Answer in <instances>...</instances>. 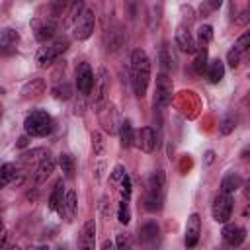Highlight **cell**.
Instances as JSON below:
<instances>
[{"mask_svg": "<svg viewBox=\"0 0 250 250\" xmlns=\"http://www.w3.org/2000/svg\"><path fill=\"white\" fill-rule=\"evenodd\" d=\"M150 82V59L145 49H133L131 53V84L137 98H145Z\"/></svg>", "mask_w": 250, "mask_h": 250, "instance_id": "1", "label": "cell"}, {"mask_svg": "<svg viewBox=\"0 0 250 250\" xmlns=\"http://www.w3.org/2000/svg\"><path fill=\"white\" fill-rule=\"evenodd\" d=\"M166 188V178L162 170H156L150 174L146 182V193H145V209L150 213H156L164 205V189Z\"/></svg>", "mask_w": 250, "mask_h": 250, "instance_id": "2", "label": "cell"}, {"mask_svg": "<svg viewBox=\"0 0 250 250\" xmlns=\"http://www.w3.org/2000/svg\"><path fill=\"white\" fill-rule=\"evenodd\" d=\"M53 129H55V119L43 109H33L23 119V131L27 137H47L53 133Z\"/></svg>", "mask_w": 250, "mask_h": 250, "instance_id": "3", "label": "cell"}, {"mask_svg": "<svg viewBox=\"0 0 250 250\" xmlns=\"http://www.w3.org/2000/svg\"><path fill=\"white\" fill-rule=\"evenodd\" d=\"M66 49H68V39L66 37H55L51 43H47L45 47H41L37 51V64L41 68L51 66Z\"/></svg>", "mask_w": 250, "mask_h": 250, "instance_id": "4", "label": "cell"}, {"mask_svg": "<svg viewBox=\"0 0 250 250\" xmlns=\"http://www.w3.org/2000/svg\"><path fill=\"white\" fill-rule=\"evenodd\" d=\"M57 29H59L57 20L51 18V16H47V18H33L31 20V31H33L35 39L41 41V43H47V41L55 39Z\"/></svg>", "mask_w": 250, "mask_h": 250, "instance_id": "5", "label": "cell"}, {"mask_svg": "<svg viewBox=\"0 0 250 250\" xmlns=\"http://www.w3.org/2000/svg\"><path fill=\"white\" fill-rule=\"evenodd\" d=\"M172 92H174V84L172 78L166 72L156 74V88H154V105L158 107H168L172 102Z\"/></svg>", "mask_w": 250, "mask_h": 250, "instance_id": "6", "label": "cell"}, {"mask_svg": "<svg viewBox=\"0 0 250 250\" xmlns=\"http://www.w3.org/2000/svg\"><path fill=\"white\" fill-rule=\"evenodd\" d=\"M94 25H96V16H94L92 10L86 8L72 25V37L76 41H86L94 33Z\"/></svg>", "mask_w": 250, "mask_h": 250, "instance_id": "7", "label": "cell"}, {"mask_svg": "<svg viewBox=\"0 0 250 250\" xmlns=\"http://www.w3.org/2000/svg\"><path fill=\"white\" fill-rule=\"evenodd\" d=\"M94 109L102 111L104 105L107 104V94H109V76L105 68H100L96 80H94Z\"/></svg>", "mask_w": 250, "mask_h": 250, "instance_id": "8", "label": "cell"}, {"mask_svg": "<svg viewBox=\"0 0 250 250\" xmlns=\"http://www.w3.org/2000/svg\"><path fill=\"white\" fill-rule=\"evenodd\" d=\"M211 215L217 223H229L230 215H232V197L229 193H223L219 191L213 199V205H211Z\"/></svg>", "mask_w": 250, "mask_h": 250, "instance_id": "9", "label": "cell"}, {"mask_svg": "<svg viewBox=\"0 0 250 250\" xmlns=\"http://www.w3.org/2000/svg\"><path fill=\"white\" fill-rule=\"evenodd\" d=\"M94 80H96V76H94L92 66H90L88 62H80V64L76 66V88H78V92H80L82 96H88V94L92 92Z\"/></svg>", "mask_w": 250, "mask_h": 250, "instance_id": "10", "label": "cell"}, {"mask_svg": "<svg viewBox=\"0 0 250 250\" xmlns=\"http://www.w3.org/2000/svg\"><path fill=\"white\" fill-rule=\"evenodd\" d=\"M18 43H20V33H18V29H14V27H4V29L0 31V55H2V57L16 55Z\"/></svg>", "mask_w": 250, "mask_h": 250, "instance_id": "11", "label": "cell"}, {"mask_svg": "<svg viewBox=\"0 0 250 250\" xmlns=\"http://www.w3.org/2000/svg\"><path fill=\"white\" fill-rule=\"evenodd\" d=\"M57 213L66 221V223H72L76 213H78V199H76V191L74 189H68L62 197V203L59 205Z\"/></svg>", "mask_w": 250, "mask_h": 250, "instance_id": "12", "label": "cell"}, {"mask_svg": "<svg viewBox=\"0 0 250 250\" xmlns=\"http://www.w3.org/2000/svg\"><path fill=\"white\" fill-rule=\"evenodd\" d=\"M135 145L143 150V152H154L158 141H156V131L152 127H141L135 133Z\"/></svg>", "mask_w": 250, "mask_h": 250, "instance_id": "13", "label": "cell"}, {"mask_svg": "<svg viewBox=\"0 0 250 250\" xmlns=\"http://www.w3.org/2000/svg\"><path fill=\"white\" fill-rule=\"evenodd\" d=\"M199 234H201V217L197 213H191L186 223V238H184L186 248H195L199 242Z\"/></svg>", "mask_w": 250, "mask_h": 250, "instance_id": "14", "label": "cell"}, {"mask_svg": "<svg viewBox=\"0 0 250 250\" xmlns=\"http://www.w3.org/2000/svg\"><path fill=\"white\" fill-rule=\"evenodd\" d=\"M221 234H223L225 242H227L229 246H232V248L240 246V244L246 240V229H244L242 225H236V223H225Z\"/></svg>", "mask_w": 250, "mask_h": 250, "instance_id": "15", "label": "cell"}, {"mask_svg": "<svg viewBox=\"0 0 250 250\" xmlns=\"http://www.w3.org/2000/svg\"><path fill=\"white\" fill-rule=\"evenodd\" d=\"M78 250H96V223L88 219L78 232Z\"/></svg>", "mask_w": 250, "mask_h": 250, "instance_id": "16", "label": "cell"}, {"mask_svg": "<svg viewBox=\"0 0 250 250\" xmlns=\"http://www.w3.org/2000/svg\"><path fill=\"white\" fill-rule=\"evenodd\" d=\"M176 45H178L184 53H189V55H195V51H197L195 37L191 35L189 27H188L186 23L178 25V29H176Z\"/></svg>", "mask_w": 250, "mask_h": 250, "instance_id": "17", "label": "cell"}, {"mask_svg": "<svg viewBox=\"0 0 250 250\" xmlns=\"http://www.w3.org/2000/svg\"><path fill=\"white\" fill-rule=\"evenodd\" d=\"M55 166H57V160H55L51 154L45 156V158L37 164V168H35V172H33V186H35V188L43 186V184L47 182V178L53 174Z\"/></svg>", "mask_w": 250, "mask_h": 250, "instance_id": "18", "label": "cell"}, {"mask_svg": "<svg viewBox=\"0 0 250 250\" xmlns=\"http://www.w3.org/2000/svg\"><path fill=\"white\" fill-rule=\"evenodd\" d=\"M98 113H100V121H102V125H104V129H105L109 135H111V133H117L121 121H117V111H115L113 104L107 102V104L104 105V109L98 111Z\"/></svg>", "mask_w": 250, "mask_h": 250, "instance_id": "19", "label": "cell"}, {"mask_svg": "<svg viewBox=\"0 0 250 250\" xmlns=\"http://www.w3.org/2000/svg\"><path fill=\"white\" fill-rule=\"evenodd\" d=\"M242 188V176L238 172H227L221 180V191L223 193H234L236 189Z\"/></svg>", "mask_w": 250, "mask_h": 250, "instance_id": "20", "label": "cell"}, {"mask_svg": "<svg viewBox=\"0 0 250 250\" xmlns=\"http://www.w3.org/2000/svg\"><path fill=\"white\" fill-rule=\"evenodd\" d=\"M123 43H125V31L117 23V25H113L109 29V35H107V51L109 53H115V51H119L123 47Z\"/></svg>", "mask_w": 250, "mask_h": 250, "instance_id": "21", "label": "cell"}, {"mask_svg": "<svg viewBox=\"0 0 250 250\" xmlns=\"http://www.w3.org/2000/svg\"><path fill=\"white\" fill-rule=\"evenodd\" d=\"M117 133H119V141H121V146L123 148H131L135 145V129H133V125H131L129 119H123L119 123Z\"/></svg>", "mask_w": 250, "mask_h": 250, "instance_id": "22", "label": "cell"}, {"mask_svg": "<svg viewBox=\"0 0 250 250\" xmlns=\"http://www.w3.org/2000/svg\"><path fill=\"white\" fill-rule=\"evenodd\" d=\"M158 232H160L158 223H156V221H146V223H143V225L139 227V240H141L143 244H148V242L156 240Z\"/></svg>", "mask_w": 250, "mask_h": 250, "instance_id": "23", "label": "cell"}, {"mask_svg": "<svg viewBox=\"0 0 250 250\" xmlns=\"http://www.w3.org/2000/svg\"><path fill=\"white\" fill-rule=\"evenodd\" d=\"M18 174H20V170H18V166H16L14 162L2 164V166H0V189L6 188L8 184L20 182V180H18Z\"/></svg>", "mask_w": 250, "mask_h": 250, "instance_id": "24", "label": "cell"}, {"mask_svg": "<svg viewBox=\"0 0 250 250\" xmlns=\"http://www.w3.org/2000/svg\"><path fill=\"white\" fill-rule=\"evenodd\" d=\"M43 92H45V80H43V78H31V80L21 88V96H23L25 100L37 98V96H41Z\"/></svg>", "mask_w": 250, "mask_h": 250, "instance_id": "25", "label": "cell"}, {"mask_svg": "<svg viewBox=\"0 0 250 250\" xmlns=\"http://www.w3.org/2000/svg\"><path fill=\"white\" fill-rule=\"evenodd\" d=\"M205 72H207V78H209L211 84H219L223 80V76H225V62L221 59H215V61H211L207 64Z\"/></svg>", "mask_w": 250, "mask_h": 250, "instance_id": "26", "label": "cell"}, {"mask_svg": "<svg viewBox=\"0 0 250 250\" xmlns=\"http://www.w3.org/2000/svg\"><path fill=\"white\" fill-rule=\"evenodd\" d=\"M62 197H64V182L62 180H57L51 195H49V209L51 211H57L59 205L62 203Z\"/></svg>", "mask_w": 250, "mask_h": 250, "instance_id": "27", "label": "cell"}, {"mask_svg": "<svg viewBox=\"0 0 250 250\" xmlns=\"http://www.w3.org/2000/svg\"><path fill=\"white\" fill-rule=\"evenodd\" d=\"M209 64V55H207V47H197L195 51V61H193V70L197 74H203L207 70Z\"/></svg>", "mask_w": 250, "mask_h": 250, "instance_id": "28", "label": "cell"}, {"mask_svg": "<svg viewBox=\"0 0 250 250\" xmlns=\"http://www.w3.org/2000/svg\"><path fill=\"white\" fill-rule=\"evenodd\" d=\"M158 61H160L162 72H168L174 68V57H172V51L168 49V43H162V47L158 51Z\"/></svg>", "mask_w": 250, "mask_h": 250, "instance_id": "29", "label": "cell"}, {"mask_svg": "<svg viewBox=\"0 0 250 250\" xmlns=\"http://www.w3.org/2000/svg\"><path fill=\"white\" fill-rule=\"evenodd\" d=\"M86 10V6H84V2H72L70 6H68V12L64 14L66 18H64V25H74V21L80 18V14Z\"/></svg>", "mask_w": 250, "mask_h": 250, "instance_id": "30", "label": "cell"}, {"mask_svg": "<svg viewBox=\"0 0 250 250\" xmlns=\"http://www.w3.org/2000/svg\"><path fill=\"white\" fill-rule=\"evenodd\" d=\"M45 156H49V150H45V148H33V150H27V152H23L21 154V162L23 164H31V162H41Z\"/></svg>", "mask_w": 250, "mask_h": 250, "instance_id": "31", "label": "cell"}, {"mask_svg": "<svg viewBox=\"0 0 250 250\" xmlns=\"http://www.w3.org/2000/svg\"><path fill=\"white\" fill-rule=\"evenodd\" d=\"M234 129H236V115L230 111V113H227V115L223 117V121H221V125H219V133H221L223 137H227V135H230Z\"/></svg>", "mask_w": 250, "mask_h": 250, "instance_id": "32", "label": "cell"}, {"mask_svg": "<svg viewBox=\"0 0 250 250\" xmlns=\"http://www.w3.org/2000/svg\"><path fill=\"white\" fill-rule=\"evenodd\" d=\"M59 166H61V170L64 172L66 178H72L74 176V156L72 154H68V152L61 154L59 156Z\"/></svg>", "mask_w": 250, "mask_h": 250, "instance_id": "33", "label": "cell"}, {"mask_svg": "<svg viewBox=\"0 0 250 250\" xmlns=\"http://www.w3.org/2000/svg\"><path fill=\"white\" fill-rule=\"evenodd\" d=\"M51 92L57 100H70L72 98V86L68 82H59L57 86H53Z\"/></svg>", "mask_w": 250, "mask_h": 250, "instance_id": "34", "label": "cell"}, {"mask_svg": "<svg viewBox=\"0 0 250 250\" xmlns=\"http://www.w3.org/2000/svg\"><path fill=\"white\" fill-rule=\"evenodd\" d=\"M211 39H213V27L211 25H201L197 29V39H195L197 47H207Z\"/></svg>", "mask_w": 250, "mask_h": 250, "instance_id": "35", "label": "cell"}, {"mask_svg": "<svg viewBox=\"0 0 250 250\" xmlns=\"http://www.w3.org/2000/svg\"><path fill=\"white\" fill-rule=\"evenodd\" d=\"M104 146H105V141H104V135L100 131H94L92 133V150L96 156H100L104 152Z\"/></svg>", "mask_w": 250, "mask_h": 250, "instance_id": "36", "label": "cell"}, {"mask_svg": "<svg viewBox=\"0 0 250 250\" xmlns=\"http://www.w3.org/2000/svg\"><path fill=\"white\" fill-rule=\"evenodd\" d=\"M117 219L121 225H129L131 221V211H129V203L127 201H121L119 207H117Z\"/></svg>", "mask_w": 250, "mask_h": 250, "instance_id": "37", "label": "cell"}, {"mask_svg": "<svg viewBox=\"0 0 250 250\" xmlns=\"http://www.w3.org/2000/svg\"><path fill=\"white\" fill-rule=\"evenodd\" d=\"M248 47H250V33H248V31H244V33H242V35L236 39V43L232 45V49H234V51H238V53L242 55V53H244Z\"/></svg>", "mask_w": 250, "mask_h": 250, "instance_id": "38", "label": "cell"}, {"mask_svg": "<svg viewBox=\"0 0 250 250\" xmlns=\"http://www.w3.org/2000/svg\"><path fill=\"white\" fill-rule=\"evenodd\" d=\"M119 184H121V197H123V201H129V197H131V191H133V186H131V178L125 174V176H123V180H121Z\"/></svg>", "mask_w": 250, "mask_h": 250, "instance_id": "39", "label": "cell"}, {"mask_svg": "<svg viewBox=\"0 0 250 250\" xmlns=\"http://www.w3.org/2000/svg\"><path fill=\"white\" fill-rule=\"evenodd\" d=\"M115 250H131V238H129V234H125V232L117 234V238H115Z\"/></svg>", "mask_w": 250, "mask_h": 250, "instance_id": "40", "label": "cell"}, {"mask_svg": "<svg viewBox=\"0 0 250 250\" xmlns=\"http://www.w3.org/2000/svg\"><path fill=\"white\" fill-rule=\"evenodd\" d=\"M227 64H229L230 68H236V66L240 64V53L234 51V49H230V51L227 53Z\"/></svg>", "mask_w": 250, "mask_h": 250, "instance_id": "41", "label": "cell"}, {"mask_svg": "<svg viewBox=\"0 0 250 250\" xmlns=\"http://www.w3.org/2000/svg\"><path fill=\"white\" fill-rule=\"evenodd\" d=\"M125 174H127V170H125L121 164H117V166L111 170V176H109V180H111V182H121Z\"/></svg>", "mask_w": 250, "mask_h": 250, "instance_id": "42", "label": "cell"}, {"mask_svg": "<svg viewBox=\"0 0 250 250\" xmlns=\"http://www.w3.org/2000/svg\"><path fill=\"white\" fill-rule=\"evenodd\" d=\"M217 8H221V0H219V2H203V4L199 6V10H201L203 16L209 14L211 10H217Z\"/></svg>", "mask_w": 250, "mask_h": 250, "instance_id": "43", "label": "cell"}, {"mask_svg": "<svg viewBox=\"0 0 250 250\" xmlns=\"http://www.w3.org/2000/svg\"><path fill=\"white\" fill-rule=\"evenodd\" d=\"M180 10H182V14L188 18V21H191V20H193V8H191V6L182 4V6H180Z\"/></svg>", "mask_w": 250, "mask_h": 250, "instance_id": "44", "label": "cell"}, {"mask_svg": "<svg viewBox=\"0 0 250 250\" xmlns=\"http://www.w3.org/2000/svg\"><path fill=\"white\" fill-rule=\"evenodd\" d=\"M232 21H234L236 25H244V23L248 21V12H242V14L234 16V18H232Z\"/></svg>", "mask_w": 250, "mask_h": 250, "instance_id": "45", "label": "cell"}, {"mask_svg": "<svg viewBox=\"0 0 250 250\" xmlns=\"http://www.w3.org/2000/svg\"><path fill=\"white\" fill-rule=\"evenodd\" d=\"M27 143H29V137H27V135H21V137L18 139V146H20V148L27 146Z\"/></svg>", "mask_w": 250, "mask_h": 250, "instance_id": "46", "label": "cell"}, {"mask_svg": "<svg viewBox=\"0 0 250 250\" xmlns=\"http://www.w3.org/2000/svg\"><path fill=\"white\" fill-rule=\"evenodd\" d=\"M102 250H115V242H111V240H104V242H102Z\"/></svg>", "mask_w": 250, "mask_h": 250, "instance_id": "47", "label": "cell"}, {"mask_svg": "<svg viewBox=\"0 0 250 250\" xmlns=\"http://www.w3.org/2000/svg\"><path fill=\"white\" fill-rule=\"evenodd\" d=\"M213 160H215V152H213V150H207V152H205V164L209 166Z\"/></svg>", "mask_w": 250, "mask_h": 250, "instance_id": "48", "label": "cell"}, {"mask_svg": "<svg viewBox=\"0 0 250 250\" xmlns=\"http://www.w3.org/2000/svg\"><path fill=\"white\" fill-rule=\"evenodd\" d=\"M35 250H49V246H37Z\"/></svg>", "mask_w": 250, "mask_h": 250, "instance_id": "49", "label": "cell"}, {"mask_svg": "<svg viewBox=\"0 0 250 250\" xmlns=\"http://www.w3.org/2000/svg\"><path fill=\"white\" fill-rule=\"evenodd\" d=\"M0 232H2V219H0Z\"/></svg>", "mask_w": 250, "mask_h": 250, "instance_id": "50", "label": "cell"}]
</instances>
